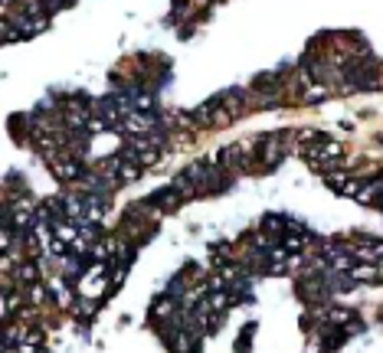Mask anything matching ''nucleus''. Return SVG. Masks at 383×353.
Instances as JSON below:
<instances>
[{
  "label": "nucleus",
  "instance_id": "obj_3",
  "mask_svg": "<svg viewBox=\"0 0 383 353\" xmlns=\"http://www.w3.org/2000/svg\"><path fill=\"white\" fill-rule=\"evenodd\" d=\"M220 167L226 170V174H249V170H256V154L246 151V144H229L220 151Z\"/></svg>",
  "mask_w": 383,
  "mask_h": 353
},
{
  "label": "nucleus",
  "instance_id": "obj_8",
  "mask_svg": "<svg viewBox=\"0 0 383 353\" xmlns=\"http://www.w3.org/2000/svg\"><path fill=\"white\" fill-rule=\"evenodd\" d=\"M171 311H174V297H161V301L151 307V314H154V317H167Z\"/></svg>",
  "mask_w": 383,
  "mask_h": 353
},
{
  "label": "nucleus",
  "instance_id": "obj_1",
  "mask_svg": "<svg viewBox=\"0 0 383 353\" xmlns=\"http://www.w3.org/2000/svg\"><path fill=\"white\" fill-rule=\"evenodd\" d=\"M184 174L196 184L200 196H204V193H223L229 184H233V174H226L220 164H213V161H194Z\"/></svg>",
  "mask_w": 383,
  "mask_h": 353
},
{
  "label": "nucleus",
  "instance_id": "obj_2",
  "mask_svg": "<svg viewBox=\"0 0 383 353\" xmlns=\"http://www.w3.org/2000/svg\"><path fill=\"white\" fill-rule=\"evenodd\" d=\"M256 167L259 170H272L282 157H285V135H262L259 141H256Z\"/></svg>",
  "mask_w": 383,
  "mask_h": 353
},
{
  "label": "nucleus",
  "instance_id": "obj_5",
  "mask_svg": "<svg viewBox=\"0 0 383 353\" xmlns=\"http://www.w3.org/2000/svg\"><path fill=\"white\" fill-rule=\"evenodd\" d=\"M180 200H184V196H180V193H177V186L171 184V186H164V190L151 193V196H147L145 203H151V206H154V209H161V213H167V209H174Z\"/></svg>",
  "mask_w": 383,
  "mask_h": 353
},
{
  "label": "nucleus",
  "instance_id": "obj_4",
  "mask_svg": "<svg viewBox=\"0 0 383 353\" xmlns=\"http://www.w3.org/2000/svg\"><path fill=\"white\" fill-rule=\"evenodd\" d=\"M108 174H115L122 184H135L141 176V164L138 161H131V157H125V154H118V157H112V161L105 164Z\"/></svg>",
  "mask_w": 383,
  "mask_h": 353
},
{
  "label": "nucleus",
  "instance_id": "obj_6",
  "mask_svg": "<svg viewBox=\"0 0 383 353\" xmlns=\"http://www.w3.org/2000/svg\"><path fill=\"white\" fill-rule=\"evenodd\" d=\"M220 102H223V108H229V112H233V118H236V115H243L246 112V92L243 88H233V92H226V95H220Z\"/></svg>",
  "mask_w": 383,
  "mask_h": 353
},
{
  "label": "nucleus",
  "instance_id": "obj_7",
  "mask_svg": "<svg viewBox=\"0 0 383 353\" xmlns=\"http://www.w3.org/2000/svg\"><path fill=\"white\" fill-rule=\"evenodd\" d=\"M171 184L177 186V193H180V196H184V200H194V196H200V190H196V184H194V180H190L187 174H177V176H174V180H171Z\"/></svg>",
  "mask_w": 383,
  "mask_h": 353
}]
</instances>
